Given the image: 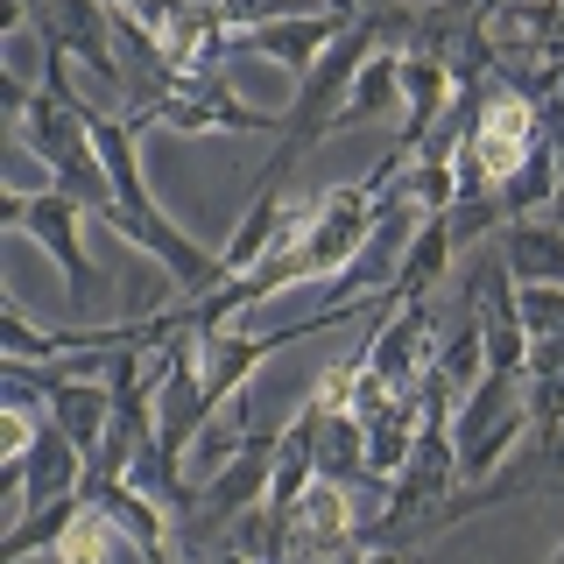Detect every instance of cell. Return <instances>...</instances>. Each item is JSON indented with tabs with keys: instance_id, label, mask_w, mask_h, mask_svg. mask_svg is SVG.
<instances>
[{
	"instance_id": "20",
	"label": "cell",
	"mask_w": 564,
	"mask_h": 564,
	"mask_svg": "<svg viewBox=\"0 0 564 564\" xmlns=\"http://www.w3.org/2000/svg\"><path fill=\"white\" fill-rule=\"evenodd\" d=\"M522 402H529L536 437H551L564 423V367H529V375H522Z\"/></svg>"
},
{
	"instance_id": "25",
	"label": "cell",
	"mask_w": 564,
	"mask_h": 564,
	"mask_svg": "<svg viewBox=\"0 0 564 564\" xmlns=\"http://www.w3.org/2000/svg\"><path fill=\"white\" fill-rule=\"evenodd\" d=\"M212 564H261V557H247V551H219Z\"/></svg>"
},
{
	"instance_id": "4",
	"label": "cell",
	"mask_w": 564,
	"mask_h": 564,
	"mask_svg": "<svg viewBox=\"0 0 564 564\" xmlns=\"http://www.w3.org/2000/svg\"><path fill=\"white\" fill-rule=\"evenodd\" d=\"M536 149H543V106L508 93L501 78H487V99H480L466 141H458V163H452L458 191H501Z\"/></svg>"
},
{
	"instance_id": "1",
	"label": "cell",
	"mask_w": 564,
	"mask_h": 564,
	"mask_svg": "<svg viewBox=\"0 0 564 564\" xmlns=\"http://www.w3.org/2000/svg\"><path fill=\"white\" fill-rule=\"evenodd\" d=\"M375 50H388V29H381V8H367L360 22H352L339 43L317 57L304 78H296V93L290 106H282V128H275V163L261 184H282L304 155L317 149L325 134H339L346 128V99H352V78H360V64L375 57Z\"/></svg>"
},
{
	"instance_id": "17",
	"label": "cell",
	"mask_w": 564,
	"mask_h": 564,
	"mask_svg": "<svg viewBox=\"0 0 564 564\" xmlns=\"http://www.w3.org/2000/svg\"><path fill=\"white\" fill-rule=\"evenodd\" d=\"M431 367L452 381V395H466V388L487 375V332H480V317H473L466 304H458V317L437 325V360Z\"/></svg>"
},
{
	"instance_id": "3",
	"label": "cell",
	"mask_w": 564,
	"mask_h": 564,
	"mask_svg": "<svg viewBox=\"0 0 564 564\" xmlns=\"http://www.w3.org/2000/svg\"><path fill=\"white\" fill-rule=\"evenodd\" d=\"M375 219H381V198H375L367 184H332V191H317L311 212H304V226H296V234L275 247L290 290H296V282L346 275L352 261H360V247L375 240Z\"/></svg>"
},
{
	"instance_id": "8",
	"label": "cell",
	"mask_w": 564,
	"mask_h": 564,
	"mask_svg": "<svg viewBox=\"0 0 564 564\" xmlns=\"http://www.w3.org/2000/svg\"><path fill=\"white\" fill-rule=\"evenodd\" d=\"M134 22L163 43V57L184 70V78H219V57H226V43H234L219 0H155Z\"/></svg>"
},
{
	"instance_id": "2",
	"label": "cell",
	"mask_w": 564,
	"mask_h": 564,
	"mask_svg": "<svg viewBox=\"0 0 564 564\" xmlns=\"http://www.w3.org/2000/svg\"><path fill=\"white\" fill-rule=\"evenodd\" d=\"M487 57L494 78L522 99L564 93V0H494L487 8Z\"/></svg>"
},
{
	"instance_id": "6",
	"label": "cell",
	"mask_w": 564,
	"mask_h": 564,
	"mask_svg": "<svg viewBox=\"0 0 564 564\" xmlns=\"http://www.w3.org/2000/svg\"><path fill=\"white\" fill-rule=\"evenodd\" d=\"M29 22H35V43H43L50 57H78L106 93L128 99V64H120L113 8H106V0H29Z\"/></svg>"
},
{
	"instance_id": "22",
	"label": "cell",
	"mask_w": 564,
	"mask_h": 564,
	"mask_svg": "<svg viewBox=\"0 0 564 564\" xmlns=\"http://www.w3.org/2000/svg\"><path fill=\"white\" fill-rule=\"evenodd\" d=\"M29 198H35V191H22V184H8V191H0V226H14V234H22Z\"/></svg>"
},
{
	"instance_id": "21",
	"label": "cell",
	"mask_w": 564,
	"mask_h": 564,
	"mask_svg": "<svg viewBox=\"0 0 564 564\" xmlns=\"http://www.w3.org/2000/svg\"><path fill=\"white\" fill-rule=\"evenodd\" d=\"M35 437H43V423L29 416V388H8V410H0V466L29 458Z\"/></svg>"
},
{
	"instance_id": "18",
	"label": "cell",
	"mask_w": 564,
	"mask_h": 564,
	"mask_svg": "<svg viewBox=\"0 0 564 564\" xmlns=\"http://www.w3.org/2000/svg\"><path fill=\"white\" fill-rule=\"evenodd\" d=\"M388 113H402V50H375V57L360 64L352 99H346V128H360V120H388Z\"/></svg>"
},
{
	"instance_id": "7",
	"label": "cell",
	"mask_w": 564,
	"mask_h": 564,
	"mask_svg": "<svg viewBox=\"0 0 564 564\" xmlns=\"http://www.w3.org/2000/svg\"><path fill=\"white\" fill-rule=\"evenodd\" d=\"M275 445L282 431H247L234 458H226L212 480H198V494H191V529H219V522H240L247 508H269V487H275Z\"/></svg>"
},
{
	"instance_id": "9",
	"label": "cell",
	"mask_w": 564,
	"mask_h": 564,
	"mask_svg": "<svg viewBox=\"0 0 564 564\" xmlns=\"http://www.w3.org/2000/svg\"><path fill=\"white\" fill-rule=\"evenodd\" d=\"M0 494H8V522L22 508H43V501H64V494H85V452L70 445L64 423H43V437L29 445V458L0 466Z\"/></svg>"
},
{
	"instance_id": "23",
	"label": "cell",
	"mask_w": 564,
	"mask_h": 564,
	"mask_svg": "<svg viewBox=\"0 0 564 564\" xmlns=\"http://www.w3.org/2000/svg\"><path fill=\"white\" fill-rule=\"evenodd\" d=\"M536 445H543V458H551V473H557V480H564V423H557L551 437H536Z\"/></svg>"
},
{
	"instance_id": "24",
	"label": "cell",
	"mask_w": 564,
	"mask_h": 564,
	"mask_svg": "<svg viewBox=\"0 0 564 564\" xmlns=\"http://www.w3.org/2000/svg\"><path fill=\"white\" fill-rule=\"evenodd\" d=\"M106 8H113V14H149L155 0H106Z\"/></svg>"
},
{
	"instance_id": "12",
	"label": "cell",
	"mask_w": 564,
	"mask_h": 564,
	"mask_svg": "<svg viewBox=\"0 0 564 564\" xmlns=\"http://www.w3.org/2000/svg\"><path fill=\"white\" fill-rule=\"evenodd\" d=\"M360 14H367V8H360ZM360 14H290V22L247 29L240 50H247V57H261V64H282V70H296V78H304V70L325 57V50L339 43V35L360 22Z\"/></svg>"
},
{
	"instance_id": "10",
	"label": "cell",
	"mask_w": 564,
	"mask_h": 564,
	"mask_svg": "<svg viewBox=\"0 0 564 564\" xmlns=\"http://www.w3.org/2000/svg\"><path fill=\"white\" fill-rule=\"evenodd\" d=\"M85 226H93V212L70 198V191H57V184L35 191V198H29V219H22V234H29V240L43 247V254L57 261V269H64V290L78 296V304L93 296V282H99L93 254H85Z\"/></svg>"
},
{
	"instance_id": "19",
	"label": "cell",
	"mask_w": 564,
	"mask_h": 564,
	"mask_svg": "<svg viewBox=\"0 0 564 564\" xmlns=\"http://www.w3.org/2000/svg\"><path fill=\"white\" fill-rule=\"evenodd\" d=\"M120 551H128V536H120V529L106 522L93 501H85V516L70 522V536H64V543H57L50 557H57V564H113Z\"/></svg>"
},
{
	"instance_id": "16",
	"label": "cell",
	"mask_w": 564,
	"mask_h": 564,
	"mask_svg": "<svg viewBox=\"0 0 564 564\" xmlns=\"http://www.w3.org/2000/svg\"><path fill=\"white\" fill-rule=\"evenodd\" d=\"M557 191H564V163H557V149H551V134H543V149L529 155V163L508 176L494 198H501L508 219H551V205H557Z\"/></svg>"
},
{
	"instance_id": "5",
	"label": "cell",
	"mask_w": 564,
	"mask_h": 564,
	"mask_svg": "<svg viewBox=\"0 0 564 564\" xmlns=\"http://www.w3.org/2000/svg\"><path fill=\"white\" fill-rule=\"evenodd\" d=\"M128 120L134 128H170V134H269V141L282 128V113H261L226 78H176L163 99L128 113Z\"/></svg>"
},
{
	"instance_id": "11",
	"label": "cell",
	"mask_w": 564,
	"mask_h": 564,
	"mask_svg": "<svg viewBox=\"0 0 564 564\" xmlns=\"http://www.w3.org/2000/svg\"><path fill=\"white\" fill-rule=\"evenodd\" d=\"M282 346H296V332H290V325H282V332H234V325H219V332H198V367H205V388H212V402L240 395V388L254 381V375L275 360Z\"/></svg>"
},
{
	"instance_id": "13",
	"label": "cell",
	"mask_w": 564,
	"mask_h": 564,
	"mask_svg": "<svg viewBox=\"0 0 564 564\" xmlns=\"http://www.w3.org/2000/svg\"><path fill=\"white\" fill-rule=\"evenodd\" d=\"M452 226H445V212H431V219L416 226V240H410V254L395 261V282H388V311H402V304H416V296H431L437 282H445V269H452Z\"/></svg>"
},
{
	"instance_id": "15",
	"label": "cell",
	"mask_w": 564,
	"mask_h": 564,
	"mask_svg": "<svg viewBox=\"0 0 564 564\" xmlns=\"http://www.w3.org/2000/svg\"><path fill=\"white\" fill-rule=\"evenodd\" d=\"M78 516H85V494H64V501L22 508V516L8 522V536H0V564H22V557H35V551H57Z\"/></svg>"
},
{
	"instance_id": "14",
	"label": "cell",
	"mask_w": 564,
	"mask_h": 564,
	"mask_svg": "<svg viewBox=\"0 0 564 564\" xmlns=\"http://www.w3.org/2000/svg\"><path fill=\"white\" fill-rule=\"evenodd\" d=\"M501 261L516 282H557L564 290V226L557 219H508Z\"/></svg>"
}]
</instances>
